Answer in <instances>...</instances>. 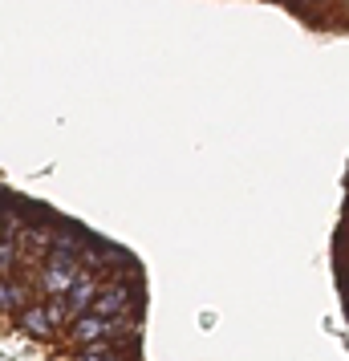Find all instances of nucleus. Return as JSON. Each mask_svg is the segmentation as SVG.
<instances>
[{
	"label": "nucleus",
	"instance_id": "6e6552de",
	"mask_svg": "<svg viewBox=\"0 0 349 361\" xmlns=\"http://www.w3.org/2000/svg\"><path fill=\"white\" fill-rule=\"evenodd\" d=\"M333 4H341V8H349V0H333Z\"/></svg>",
	"mask_w": 349,
	"mask_h": 361
},
{
	"label": "nucleus",
	"instance_id": "39448f33",
	"mask_svg": "<svg viewBox=\"0 0 349 361\" xmlns=\"http://www.w3.org/2000/svg\"><path fill=\"white\" fill-rule=\"evenodd\" d=\"M94 296H98V280H94V268H85L82 264V272L73 276V284H69V312L78 317V312H90V305H94Z\"/></svg>",
	"mask_w": 349,
	"mask_h": 361
},
{
	"label": "nucleus",
	"instance_id": "0eeeda50",
	"mask_svg": "<svg viewBox=\"0 0 349 361\" xmlns=\"http://www.w3.org/2000/svg\"><path fill=\"white\" fill-rule=\"evenodd\" d=\"M293 8H309V4H321V8H333V0H288Z\"/></svg>",
	"mask_w": 349,
	"mask_h": 361
},
{
	"label": "nucleus",
	"instance_id": "f03ea898",
	"mask_svg": "<svg viewBox=\"0 0 349 361\" xmlns=\"http://www.w3.org/2000/svg\"><path fill=\"white\" fill-rule=\"evenodd\" d=\"M78 272H82L78 252H61V247H57L49 260H45V268H41V288H45L49 296H66Z\"/></svg>",
	"mask_w": 349,
	"mask_h": 361
},
{
	"label": "nucleus",
	"instance_id": "423d86ee",
	"mask_svg": "<svg viewBox=\"0 0 349 361\" xmlns=\"http://www.w3.org/2000/svg\"><path fill=\"white\" fill-rule=\"evenodd\" d=\"M73 361H122V357H118L114 349H110V341H106V345H90L82 357H73Z\"/></svg>",
	"mask_w": 349,
	"mask_h": 361
},
{
	"label": "nucleus",
	"instance_id": "1a4fd4ad",
	"mask_svg": "<svg viewBox=\"0 0 349 361\" xmlns=\"http://www.w3.org/2000/svg\"><path fill=\"white\" fill-rule=\"evenodd\" d=\"M345 240H349V228H345Z\"/></svg>",
	"mask_w": 349,
	"mask_h": 361
},
{
	"label": "nucleus",
	"instance_id": "f257e3e1",
	"mask_svg": "<svg viewBox=\"0 0 349 361\" xmlns=\"http://www.w3.org/2000/svg\"><path fill=\"white\" fill-rule=\"evenodd\" d=\"M134 321L130 317H98V312H85V317H73V325H69V337L82 345H102V341H122V337H130Z\"/></svg>",
	"mask_w": 349,
	"mask_h": 361
},
{
	"label": "nucleus",
	"instance_id": "20e7f679",
	"mask_svg": "<svg viewBox=\"0 0 349 361\" xmlns=\"http://www.w3.org/2000/svg\"><path fill=\"white\" fill-rule=\"evenodd\" d=\"M17 325L29 333V337H37V341H45V337H53V317H49V305H41V300H29V305H20L17 309Z\"/></svg>",
	"mask_w": 349,
	"mask_h": 361
},
{
	"label": "nucleus",
	"instance_id": "7ed1b4c3",
	"mask_svg": "<svg viewBox=\"0 0 349 361\" xmlns=\"http://www.w3.org/2000/svg\"><path fill=\"white\" fill-rule=\"evenodd\" d=\"M90 312H98V317H130L134 312V293L122 284V280L106 284V288L98 284V296H94Z\"/></svg>",
	"mask_w": 349,
	"mask_h": 361
}]
</instances>
